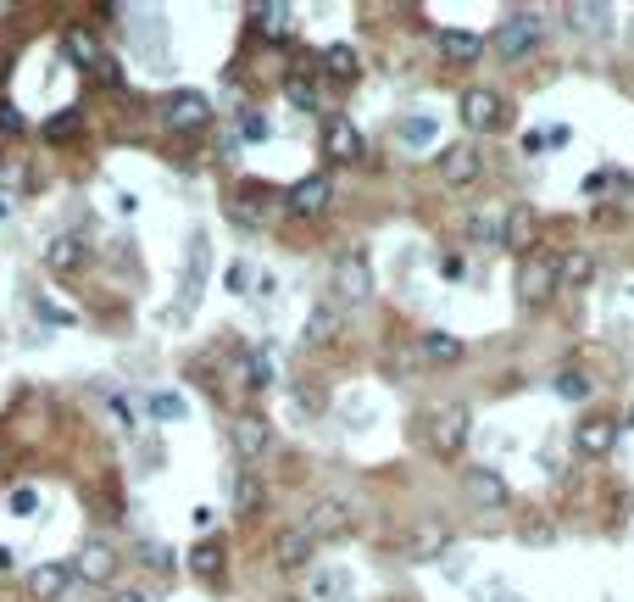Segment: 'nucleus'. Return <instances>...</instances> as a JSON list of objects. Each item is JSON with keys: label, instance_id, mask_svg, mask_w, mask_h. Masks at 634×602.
Listing matches in <instances>:
<instances>
[{"label": "nucleus", "instance_id": "nucleus-13", "mask_svg": "<svg viewBox=\"0 0 634 602\" xmlns=\"http://www.w3.org/2000/svg\"><path fill=\"white\" fill-rule=\"evenodd\" d=\"M73 586H78V575H73V564H67V558L34 564V569L23 575V591H28L34 602H62V597H67Z\"/></svg>", "mask_w": 634, "mask_h": 602}, {"label": "nucleus", "instance_id": "nucleus-10", "mask_svg": "<svg viewBox=\"0 0 634 602\" xmlns=\"http://www.w3.org/2000/svg\"><path fill=\"white\" fill-rule=\"evenodd\" d=\"M434 173H440V184H451V191H468V184L484 179V151L457 140V146H446L440 157H434Z\"/></svg>", "mask_w": 634, "mask_h": 602}, {"label": "nucleus", "instance_id": "nucleus-30", "mask_svg": "<svg viewBox=\"0 0 634 602\" xmlns=\"http://www.w3.org/2000/svg\"><path fill=\"white\" fill-rule=\"evenodd\" d=\"M462 235H468V246H501V212H496V207L468 212V218H462Z\"/></svg>", "mask_w": 634, "mask_h": 602}, {"label": "nucleus", "instance_id": "nucleus-28", "mask_svg": "<svg viewBox=\"0 0 634 602\" xmlns=\"http://www.w3.org/2000/svg\"><path fill=\"white\" fill-rule=\"evenodd\" d=\"M339 323H346V312H339V307L323 296V302L307 312V335H301V341H307V346H328V341L339 335Z\"/></svg>", "mask_w": 634, "mask_h": 602}, {"label": "nucleus", "instance_id": "nucleus-3", "mask_svg": "<svg viewBox=\"0 0 634 602\" xmlns=\"http://www.w3.org/2000/svg\"><path fill=\"white\" fill-rule=\"evenodd\" d=\"M368 296H373V262H368L362 251L339 257L334 273H328V302H334L339 312H351V307H362Z\"/></svg>", "mask_w": 634, "mask_h": 602}, {"label": "nucleus", "instance_id": "nucleus-31", "mask_svg": "<svg viewBox=\"0 0 634 602\" xmlns=\"http://www.w3.org/2000/svg\"><path fill=\"white\" fill-rule=\"evenodd\" d=\"M145 419H157V425H184L189 419V402L178 391H151L145 396Z\"/></svg>", "mask_w": 634, "mask_h": 602}, {"label": "nucleus", "instance_id": "nucleus-22", "mask_svg": "<svg viewBox=\"0 0 634 602\" xmlns=\"http://www.w3.org/2000/svg\"><path fill=\"white\" fill-rule=\"evenodd\" d=\"M207 257H212L207 235H189V246H184V280H178V307H195V291H207Z\"/></svg>", "mask_w": 634, "mask_h": 602}, {"label": "nucleus", "instance_id": "nucleus-6", "mask_svg": "<svg viewBox=\"0 0 634 602\" xmlns=\"http://www.w3.org/2000/svg\"><path fill=\"white\" fill-rule=\"evenodd\" d=\"M457 118L468 134H501L507 128V101L496 96L490 84H468L462 101H457Z\"/></svg>", "mask_w": 634, "mask_h": 602}, {"label": "nucleus", "instance_id": "nucleus-7", "mask_svg": "<svg viewBox=\"0 0 634 602\" xmlns=\"http://www.w3.org/2000/svg\"><path fill=\"white\" fill-rule=\"evenodd\" d=\"M462 491L473 507H484V514H501V507H512V486L501 469H490V463H468L462 469Z\"/></svg>", "mask_w": 634, "mask_h": 602}, {"label": "nucleus", "instance_id": "nucleus-4", "mask_svg": "<svg viewBox=\"0 0 634 602\" xmlns=\"http://www.w3.org/2000/svg\"><path fill=\"white\" fill-rule=\"evenodd\" d=\"M512 291H518L523 307H546V302L557 296V257H551V251H529V257H518Z\"/></svg>", "mask_w": 634, "mask_h": 602}, {"label": "nucleus", "instance_id": "nucleus-26", "mask_svg": "<svg viewBox=\"0 0 634 602\" xmlns=\"http://www.w3.org/2000/svg\"><path fill=\"white\" fill-rule=\"evenodd\" d=\"M62 57L78 67V73H89V67H101V39H95V28H84V23H73L67 34H62Z\"/></svg>", "mask_w": 634, "mask_h": 602}, {"label": "nucleus", "instance_id": "nucleus-8", "mask_svg": "<svg viewBox=\"0 0 634 602\" xmlns=\"http://www.w3.org/2000/svg\"><path fill=\"white\" fill-rule=\"evenodd\" d=\"M162 123L178 134H201V128H212V101L201 89H173V96H162Z\"/></svg>", "mask_w": 634, "mask_h": 602}, {"label": "nucleus", "instance_id": "nucleus-49", "mask_svg": "<svg viewBox=\"0 0 634 602\" xmlns=\"http://www.w3.org/2000/svg\"><path fill=\"white\" fill-rule=\"evenodd\" d=\"M284 602H307V597H284Z\"/></svg>", "mask_w": 634, "mask_h": 602}, {"label": "nucleus", "instance_id": "nucleus-18", "mask_svg": "<svg viewBox=\"0 0 634 602\" xmlns=\"http://www.w3.org/2000/svg\"><path fill=\"white\" fill-rule=\"evenodd\" d=\"M534 241H540V212H534V207H512V212H501V251L529 257V251H540Z\"/></svg>", "mask_w": 634, "mask_h": 602}, {"label": "nucleus", "instance_id": "nucleus-32", "mask_svg": "<svg viewBox=\"0 0 634 602\" xmlns=\"http://www.w3.org/2000/svg\"><path fill=\"white\" fill-rule=\"evenodd\" d=\"M551 391H557L562 402H591V396H596V380L584 374V368L568 363V368H557V374H551Z\"/></svg>", "mask_w": 634, "mask_h": 602}, {"label": "nucleus", "instance_id": "nucleus-27", "mask_svg": "<svg viewBox=\"0 0 634 602\" xmlns=\"http://www.w3.org/2000/svg\"><path fill=\"white\" fill-rule=\"evenodd\" d=\"M189 575H201V580H223L228 575V546L217 536H201L189 546Z\"/></svg>", "mask_w": 634, "mask_h": 602}, {"label": "nucleus", "instance_id": "nucleus-35", "mask_svg": "<svg viewBox=\"0 0 634 602\" xmlns=\"http://www.w3.org/2000/svg\"><path fill=\"white\" fill-rule=\"evenodd\" d=\"M323 73H328V78H339V84H357L362 62H357L351 45H328V51H323Z\"/></svg>", "mask_w": 634, "mask_h": 602}, {"label": "nucleus", "instance_id": "nucleus-19", "mask_svg": "<svg viewBox=\"0 0 634 602\" xmlns=\"http://www.w3.org/2000/svg\"><path fill=\"white\" fill-rule=\"evenodd\" d=\"M434 45H440V57L451 67H473L484 51H490V39H484L478 28H440V34H434Z\"/></svg>", "mask_w": 634, "mask_h": 602}, {"label": "nucleus", "instance_id": "nucleus-37", "mask_svg": "<svg viewBox=\"0 0 634 602\" xmlns=\"http://www.w3.org/2000/svg\"><path fill=\"white\" fill-rule=\"evenodd\" d=\"M568 140H573L568 123H546L540 134H523V151H562Z\"/></svg>", "mask_w": 634, "mask_h": 602}, {"label": "nucleus", "instance_id": "nucleus-24", "mask_svg": "<svg viewBox=\"0 0 634 602\" xmlns=\"http://www.w3.org/2000/svg\"><path fill=\"white\" fill-rule=\"evenodd\" d=\"M418 357H423L428 368H457V363L468 357V341H462V335H446V330H423Z\"/></svg>", "mask_w": 634, "mask_h": 602}, {"label": "nucleus", "instance_id": "nucleus-39", "mask_svg": "<svg viewBox=\"0 0 634 602\" xmlns=\"http://www.w3.org/2000/svg\"><path fill=\"white\" fill-rule=\"evenodd\" d=\"M78 128H84V112H57V118H45V140H78Z\"/></svg>", "mask_w": 634, "mask_h": 602}, {"label": "nucleus", "instance_id": "nucleus-44", "mask_svg": "<svg viewBox=\"0 0 634 602\" xmlns=\"http://www.w3.org/2000/svg\"><path fill=\"white\" fill-rule=\"evenodd\" d=\"M612 184H623V173H618V168H596L591 179H584V191L601 196V191H612Z\"/></svg>", "mask_w": 634, "mask_h": 602}, {"label": "nucleus", "instance_id": "nucleus-33", "mask_svg": "<svg viewBox=\"0 0 634 602\" xmlns=\"http://www.w3.org/2000/svg\"><path fill=\"white\" fill-rule=\"evenodd\" d=\"M312 602H351V569H318L312 575Z\"/></svg>", "mask_w": 634, "mask_h": 602}, {"label": "nucleus", "instance_id": "nucleus-42", "mask_svg": "<svg viewBox=\"0 0 634 602\" xmlns=\"http://www.w3.org/2000/svg\"><path fill=\"white\" fill-rule=\"evenodd\" d=\"M7 514H12V519H28V514H39V491H34V486H23V491H7Z\"/></svg>", "mask_w": 634, "mask_h": 602}, {"label": "nucleus", "instance_id": "nucleus-34", "mask_svg": "<svg viewBox=\"0 0 634 602\" xmlns=\"http://www.w3.org/2000/svg\"><path fill=\"white\" fill-rule=\"evenodd\" d=\"M434 134H440V123H434L428 112H423V118H401V123H396V140H401L407 151H428V146H434Z\"/></svg>", "mask_w": 634, "mask_h": 602}, {"label": "nucleus", "instance_id": "nucleus-5", "mask_svg": "<svg viewBox=\"0 0 634 602\" xmlns=\"http://www.w3.org/2000/svg\"><path fill=\"white\" fill-rule=\"evenodd\" d=\"M301 530H307L318 546H323V541H346V536H357V507H351L346 496H318V502L307 507Z\"/></svg>", "mask_w": 634, "mask_h": 602}, {"label": "nucleus", "instance_id": "nucleus-38", "mask_svg": "<svg viewBox=\"0 0 634 602\" xmlns=\"http://www.w3.org/2000/svg\"><path fill=\"white\" fill-rule=\"evenodd\" d=\"M284 96L296 112H323V96H318V78H289L284 84Z\"/></svg>", "mask_w": 634, "mask_h": 602}, {"label": "nucleus", "instance_id": "nucleus-40", "mask_svg": "<svg viewBox=\"0 0 634 602\" xmlns=\"http://www.w3.org/2000/svg\"><path fill=\"white\" fill-rule=\"evenodd\" d=\"M468 597L473 602H512V586H507V575H484L468 586Z\"/></svg>", "mask_w": 634, "mask_h": 602}, {"label": "nucleus", "instance_id": "nucleus-11", "mask_svg": "<svg viewBox=\"0 0 634 602\" xmlns=\"http://www.w3.org/2000/svg\"><path fill=\"white\" fill-rule=\"evenodd\" d=\"M618 435H623V425L612 419V413H584V419L573 425V452L596 463V457H607L618 446Z\"/></svg>", "mask_w": 634, "mask_h": 602}, {"label": "nucleus", "instance_id": "nucleus-36", "mask_svg": "<svg viewBox=\"0 0 634 602\" xmlns=\"http://www.w3.org/2000/svg\"><path fill=\"white\" fill-rule=\"evenodd\" d=\"M246 380H251V391L273 385V346H251L246 352Z\"/></svg>", "mask_w": 634, "mask_h": 602}, {"label": "nucleus", "instance_id": "nucleus-43", "mask_svg": "<svg viewBox=\"0 0 634 602\" xmlns=\"http://www.w3.org/2000/svg\"><path fill=\"white\" fill-rule=\"evenodd\" d=\"M268 134H273V128H268V118H257V112H251V118H239V140H246V146H262Z\"/></svg>", "mask_w": 634, "mask_h": 602}, {"label": "nucleus", "instance_id": "nucleus-25", "mask_svg": "<svg viewBox=\"0 0 634 602\" xmlns=\"http://www.w3.org/2000/svg\"><path fill=\"white\" fill-rule=\"evenodd\" d=\"M596 273H601L596 257L573 246V251L557 257V291H591V285H596Z\"/></svg>", "mask_w": 634, "mask_h": 602}, {"label": "nucleus", "instance_id": "nucleus-14", "mask_svg": "<svg viewBox=\"0 0 634 602\" xmlns=\"http://www.w3.org/2000/svg\"><path fill=\"white\" fill-rule=\"evenodd\" d=\"M451 546H457V530H451V525H440V519L412 525V530H407V541H401V552H407L412 564H434V558H446Z\"/></svg>", "mask_w": 634, "mask_h": 602}, {"label": "nucleus", "instance_id": "nucleus-23", "mask_svg": "<svg viewBox=\"0 0 634 602\" xmlns=\"http://www.w3.org/2000/svg\"><path fill=\"white\" fill-rule=\"evenodd\" d=\"M228 507L239 519H262V507H268V480L251 475V469H239L234 486H228Z\"/></svg>", "mask_w": 634, "mask_h": 602}, {"label": "nucleus", "instance_id": "nucleus-48", "mask_svg": "<svg viewBox=\"0 0 634 602\" xmlns=\"http://www.w3.org/2000/svg\"><path fill=\"white\" fill-rule=\"evenodd\" d=\"M107 602H145V591H107Z\"/></svg>", "mask_w": 634, "mask_h": 602}, {"label": "nucleus", "instance_id": "nucleus-16", "mask_svg": "<svg viewBox=\"0 0 634 602\" xmlns=\"http://www.w3.org/2000/svg\"><path fill=\"white\" fill-rule=\"evenodd\" d=\"M323 157L334 168H357L362 162V128L351 118H328L323 123Z\"/></svg>", "mask_w": 634, "mask_h": 602}, {"label": "nucleus", "instance_id": "nucleus-41", "mask_svg": "<svg viewBox=\"0 0 634 602\" xmlns=\"http://www.w3.org/2000/svg\"><path fill=\"white\" fill-rule=\"evenodd\" d=\"M251 285H257L251 262H246V257H239V262H228V273H223V291H228V296H246Z\"/></svg>", "mask_w": 634, "mask_h": 602}, {"label": "nucleus", "instance_id": "nucleus-20", "mask_svg": "<svg viewBox=\"0 0 634 602\" xmlns=\"http://www.w3.org/2000/svg\"><path fill=\"white\" fill-rule=\"evenodd\" d=\"M89 262H95V251H89L84 235H62V241L45 246V273H57V280H67V273H84Z\"/></svg>", "mask_w": 634, "mask_h": 602}, {"label": "nucleus", "instance_id": "nucleus-17", "mask_svg": "<svg viewBox=\"0 0 634 602\" xmlns=\"http://www.w3.org/2000/svg\"><path fill=\"white\" fill-rule=\"evenodd\" d=\"M228 441H234V457L251 469V463H257V457L273 446V425L262 419V413H239V419H234V430H228Z\"/></svg>", "mask_w": 634, "mask_h": 602}, {"label": "nucleus", "instance_id": "nucleus-29", "mask_svg": "<svg viewBox=\"0 0 634 602\" xmlns=\"http://www.w3.org/2000/svg\"><path fill=\"white\" fill-rule=\"evenodd\" d=\"M562 23L579 28V34H607L612 28V12L596 7V0H573V7H562Z\"/></svg>", "mask_w": 634, "mask_h": 602}, {"label": "nucleus", "instance_id": "nucleus-1", "mask_svg": "<svg viewBox=\"0 0 634 602\" xmlns=\"http://www.w3.org/2000/svg\"><path fill=\"white\" fill-rule=\"evenodd\" d=\"M468 441H473V407H468V402H440V407H428V419H423V446H428V457L462 463V457H468Z\"/></svg>", "mask_w": 634, "mask_h": 602}, {"label": "nucleus", "instance_id": "nucleus-47", "mask_svg": "<svg viewBox=\"0 0 634 602\" xmlns=\"http://www.w3.org/2000/svg\"><path fill=\"white\" fill-rule=\"evenodd\" d=\"M139 558H145V564H167V552L151 546V541H139Z\"/></svg>", "mask_w": 634, "mask_h": 602}, {"label": "nucleus", "instance_id": "nucleus-12", "mask_svg": "<svg viewBox=\"0 0 634 602\" xmlns=\"http://www.w3.org/2000/svg\"><path fill=\"white\" fill-rule=\"evenodd\" d=\"M246 28L257 45H289L296 34V7H278V0H262V7L246 12Z\"/></svg>", "mask_w": 634, "mask_h": 602}, {"label": "nucleus", "instance_id": "nucleus-46", "mask_svg": "<svg viewBox=\"0 0 634 602\" xmlns=\"http://www.w3.org/2000/svg\"><path fill=\"white\" fill-rule=\"evenodd\" d=\"M23 128H28V123H23V118L7 107V101H0V134H23Z\"/></svg>", "mask_w": 634, "mask_h": 602}, {"label": "nucleus", "instance_id": "nucleus-2", "mask_svg": "<svg viewBox=\"0 0 634 602\" xmlns=\"http://www.w3.org/2000/svg\"><path fill=\"white\" fill-rule=\"evenodd\" d=\"M484 39H490V51H496L501 62H529V57L546 45V17L529 12V7H518V12H507V17L496 23V34H484Z\"/></svg>", "mask_w": 634, "mask_h": 602}, {"label": "nucleus", "instance_id": "nucleus-21", "mask_svg": "<svg viewBox=\"0 0 634 602\" xmlns=\"http://www.w3.org/2000/svg\"><path fill=\"white\" fill-rule=\"evenodd\" d=\"M312 558H318V541H312L301 525H289V530L273 536V564H278L284 575H289V569H307Z\"/></svg>", "mask_w": 634, "mask_h": 602}, {"label": "nucleus", "instance_id": "nucleus-15", "mask_svg": "<svg viewBox=\"0 0 634 602\" xmlns=\"http://www.w3.org/2000/svg\"><path fill=\"white\" fill-rule=\"evenodd\" d=\"M73 575H78V586H107L112 591V575H117V552H112V541H84L78 546V558H73Z\"/></svg>", "mask_w": 634, "mask_h": 602}, {"label": "nucleus", "instance_id": "nucleus-9", "mask_svg": "<svg viewBox=\"0 0 634 602\" xmlns=\"http://www.w3.org/2000/svg\"><path fill=\"white\" fill-rule=\"evenodd\" d=\"M284 207L296 212V218H323L334 207V173H301L284 191Z\"/></svg>", "mask_w": 634, "mask_h": 602}, {"label": "nucleus", "instance_id": "nucleus-45", "mask_svg": "<svg viewBox=\"0 0 634 602\" xmlns=\"http://www.w3.org/2000/svg\"><path fill=\"white\" fill-rule=\"evenodd\" d=\"M440 280H446V285H462V280H468V268H462V257H457V251H446V257H440Z\"/></svg>", "mask_w": 634, "mask_h": 602}]
</instances>
